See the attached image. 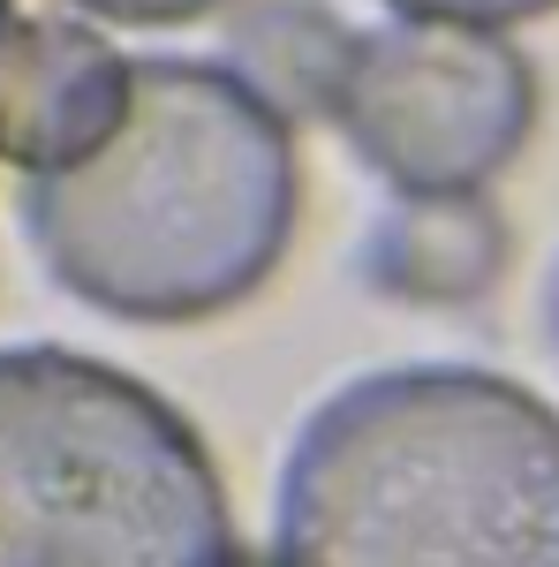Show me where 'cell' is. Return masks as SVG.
Masks as SVG:
<instances>
[{
	"mask_svg": "<svg viewBox=\"0 0 559 567\" xmlns=\"http://www.w3.org/2000/svg\"><path fill=\"white\" fill-rule=\"evenodd\" d=\"M136 61L76 16H15L0 31V159L23 175L84 167L122 130Z\"/></svg>",
	"mask_w": 559,
	"mask_h": 567,
	"instance_id": "5",
	"label": "cell"
},
{
	"mask_svg": "<svg viewBox=\"0 0 559 567\" xmlns=\"http://www.w3.org/2000/svg\"><path fill=\"white\" fill-rule=\"evenodd\" d=\"M537 61L507 31L393 16L355 39L333 130L393 197H484L537 130Z\"/></svg>",
	"mask_w": 559,
	"mask_h": 567,
	"instance_id": "4",
	"label": "cell"
},
{
	"mask_svg": "<svg viewBox=\"0 0 559 567\" xmlns=\"http://www.w3.org/2000/svg\"><path fill=\"white\" fill-rule=\"evenodd\" d=\"M515 258V227L491 197H393L363 235V280L416 310L484 303Z\"/></svg>",
	"mask_w": 559,
	"mask_h": 567,
	"instance_id": "6",
	"label": "cell"
},
{
	"mask_svg": "<svg viewBox=\"0 0 559 567\" xmlns=\"http://www.w3.org/2000/svg\"><path fill=\"white\" fill-rule=\"evenodd\" d=\"M23 235L76 303L205 326L280 272L302 213L296 122L227 61H136L122 130L84 167L23 182Z\"/></svg>",
	"mask_w": 559,
	"mask_h": 567,
	"instance_id": "1",
	"label": "cell"
},
{
	"mask_svg": "<svg viewBox=\"0 0 559 567\" xmlns=\"http://www.w3.org/2000/svg\"><path fill=\"white\" fill-rule=\"evenodd\" d=\"M393 16H416V23H469V31H507L529 16H552L559 0H386Z\"/></svg>",
	"mask_w": 559,
	"mask_h": 567,
	"instance_id": "8",
	"label": "cell"
},
{
	"mask_svg": "<svg viewBox=\"0 0 559 567\" xmlns=\"http://www.w3.org/2000/svg\"><path fill=\"white\" fill-rule=\"evenodd\" d=\"M355 39L363 31L325 0H250L227 23V69L288 122H333Z\"/></svg>",
	"mask_w": 559,
	"mask_h": 567,
	"instance_id": "7",
	"label": "cell"
},
{
	"mask_svg": "<svg viewBox=\"0 0 559 567\" xmlns=\"http://www.w3.org/2000/svg\"><path fill=\"white\" fill-rule=\"evenodd\" d=\"M0 567H242L197 424L122 363L0 349Z\"/></svg>",
	"mask_w": 559,
	"mask_h": 567,
	"instance_id": "3",
	"label": "cell"
},
{
	"mask_svg": "<svg viewBox=\"0 0 559 567\" xmlns=\"http://www.w3.org/2000/svg\"><path fill=\"white\" fill-rule=\"evenodd\" d=\"M272 567H559V409L476 363L333 386L280 462Z\"/></svg>",
	"mask_w": 559,
	"mask_h": 567,
	"instance_id": "2",
	"label": "cell"
},
{
	"mask_svg": "<svg viewBox=\"0 0 559 567\" xmlns=\"http://www.w3.org/2000/svg\"><path fill=\"white\" fill-rule=\"evenodd\" d=\"M8 8H15V0H0V31H8V23H15V16H8Z\"/></svg>",
	"mask_w": 559,
	"mask_h": 567,
	"instance_id": "11",
	"label": "cell"
},
{
	"mask_svg": "<svg viewBox=\"0 0 559 567\" xmlns=\"http://www.w3.org/2000/svg\"><path fill=\"white\" fill-rule=\"evenodd\" d=\"M545 349L559 355V265H552V280H545Z\"/></svg>",
	"mask_w": 559,
	"mask_h": 567,
	"instance_id": "10",
	"label": "cell"
},
{
	"mask_svg": "<svg viewBox=\"0 0 559 567\" xmlns=\"http://www.w3.org/2000/svg\"><path fill=\"white\" fill-rule=\"evenodd\" d=\"M69 8H91V16H106V23H144V31H159V23H197V16H213L227 0H69Z\"/></svg>",
	"mask_w": 559,
	"mask_h": 567,
	"instance_id": "9",
	"label": "cell"
}]
</instances>
